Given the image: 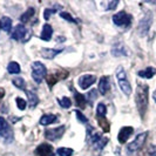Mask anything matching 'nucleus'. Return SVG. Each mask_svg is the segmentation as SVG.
<instances>
[{"instance_id":"obj_1","label":"nucleus","mask_w":156,"mask_h":156,"mask_svg":"<svg viewBox=\"0 0 156 156\" xmlns=\"http://www.w3.org/2000/svg\"><path fill=\"white\" fill-rule=\"evenodd\" d=\"M148 96H149V87L146 83H139L135 92V102L136 108L140 114V116L143 119L147 109H148Z\"/></svg>"},{"instance_id":"obj_2","label":"nucleus","mask_w":156,"mask_h":156,"mask_svg":"<svg viewBox=\"0 0 156 156\" xmlns=\"http://www.w3.org/2000/svg\"><path fill=\"white\" fill-rule=\"evenodd\" d=\"M115 76H116V79H117L120 89H121L127 96H129V95L132 94V86H130V82H129L128 79H127L125 68H123L122 66H119L116 68V70H115Z\"/></svg>"},{"instance_id":"obj_3","label":"nucleus","mask_w":156,"mask_h":156,"mask_svg":"<svg viewBox=\"0 0 156 156\" xmlns=\"http://www.w3.org/2000/svg\"><path fill=\"white\" fill-rule=\"evenodd\" d=\"M47 69L45 65L40 61H34L32 63V78L37 83H41L42 80L46 78Z\"/></svg>"},{"instance_id":"obj_4","label":"nucleus","mask_w":156,"mask_h":156,"mask_svg":"<svg viewBox=\"0 0 156 156\" xmlns=\"http://www.w3.org/2000/svg\"><path fill=\"white\" fill-rule=\"evenodd\" d=\"M147 137H148V133H147V132H143V133L139 134V135L134 139V141H132V142L128 144V147H127L128 153H135V151L140 150V149L143 147V144H144V142L147 140Z\"/></svg>"},{"instance_id":"obj_5","label":"nucleus","mask_w":156,"mask_h":156,"mask_svg":"<svg viewBox=\"0 0 156 156\" xmlns=\"http://www.w3.org/2000/svg\"><path fill=\"white\" fill-rule=\"evenodd\" d=\"M113 23L119 27H129L132 25V16L125 11H121L113 16Z\"/></svg>"},{"instance_id":"obj_6","label":"nucleus","mask_w":156,"mask_h":156,"mask_svg":"<svg viewBox=\"0 0 156 156\" xmlns=\"http://www.w3.org/2000/svg\"><path fill=\"white\" fill-rule=\"evenodd\" d=\"M151 23H153V14L151 12H147L139 23V33L141 37H146L148 34Z\"/></svg>"},{"instance_id":"obj_7","label":"nucleus","mask_w":156,"mask_h":156,"mask_svg":"<svg viewBox=\"0 0 156 156\" xmlns=\"http://www.w3.org/2000/svg\"><path fill=\"white\" fill-rule=\"evenodd\" d=\"M0 136L6 141V142H8V143H11V142L13 141V132H12V128L9 127V125L7 123V121L1 116H0Z\"/></svg>"},{"instance_id":"obj_8","label":"nucleus","mask_w":156,"mask_h":156,"mask_svg":"<svg viewBox=\"0 0 156 156\" xmlns=\"http://www.w3.org/2000/svg\"><path fill=\"white\" fill-rule=\"evenodd\" d=\"M65 130H66L65 126H60V127L53 128V129H46V132H45V137H46V140H48V141H58L63 136Z\"/></svg>"},{"instance_id":"obj_9","label":"nucleus","mask_w":156,"mask_h":156,"mask_svg":"<svg viewBox=\"0 0 156 156\" xmlns=\"http://www.w3.org/2000/svg\"><path fill=\"white\" fill-rule=\"evenodd\" d=\"M35 155L38 156H55L54 148L48 143H41L35 149Z\"/></svg>"},{"instance_id":"obj_10","label":"nucleus","mask_w":156,"mask_h":156,"mask_svg":"<svg viewBox=\"0 0 156 156\" xmlns=\"http://www.w3.org/2000/svg\"><path fill=\"white\" fill-rule=\"evenodd\" d=\"M96 81V76L93 74H85L79 78V86L81 89H87Z\"/></svg>"},{"instance_id":"obj_11","label":"nucleus","mask_w":156,"mask_h":156,"mask_svg":"<svg viewBox=\"0 0 156 156\" xmlns=\"http://www.w3.org/2000/svg\"><path fill=\"white\" fill-rule=\"evenodd\" d=\"M134 133V128L133 127H122L119 132V135H117V139H119V142L120 143H126L128 139L133 135Z\"/></svg>"},{"instance_id":"obj_12","label":"nucleus","mask_w":156,"mask_h":156,"mask_svg":"<svg viewBox=\"0 0 156 156\" xmlns=\"http://www.w3.org/2000/svg\"><path fill=\"white\" fill-rule=\"evenodd\" d=\"M67 75H68V72H66V70H62L61 73H52L51 75H48L47 76V82H48V86L49 88H52V87L54 86L55 83L59 81V80H61V79H66L67 78Z\"/></svg>"},{"instance_id":"obj_13","label":"nucleus","mask_w":156,"mask_h":156,"mask_svg":"<svg viewBox=\"0 0 156 156\" xmlns=\"http://www.w3.org/2000/svg\"><path fill=\"white\" fill-rule=\"evenodd\" d=\"M26 33H27L26 27L20 23V25H16L13 28V31L11 33V37L14 40H23V38H25V35H26Z\"/></svg>"},{"instance_id":"obj_14","label":"nucleus","mask_w":156,"mask_h":156,"mask_svg":"<svg viewBox=\"0 0 156 156\" xmlns=\"http://www.w3.org/2000/svg\"><path fill=\"white\" fill-rule=\"evenodd\" d=\"M110 89V79L109 76H102L99 81V92L102 95H106V94L109 92Z\"/></svg>"},{"instance_id":"obj_15","label":"nucleus","mask_w":156,"mask_h":156,"mask_svg":"<svg viewBox=\"0 0 156 156\" xmlns=\"http://www.w3.org/2000/svg\"><path fill=\"white\" fill-rule=\"evenodd\" d=\"M62 51V48H59V49H56V48H44V49H41L40 53H41V56L45 58V59H53L58 54H60Z\"/></svg>"},{"instance_id":"obj_16","label":"nucleus","mask_w":156,"mask_h":156,"mask_svg":"<svg viewBox=\"0 0 156 156\" xmlns=\"http://www.w3.org/2000/svg\"><path fill=\"white\" fill-rule=\"evenodd\" d=\"M52 35H53V28L51 25L48 23H45L44 27H42V31H41V34H40V39L44 40V41H49L52 39Z\"/></svg>"},{"instance_id":"obj_17","label":"nucleus","mask_w":156,"mask_h":156,"mask_svg":"<svg viewBox=\"0 0 156 156\" xmlns=\"http://www.w3.org/2000/svg\"><path fill=\"white\" fill-rule=\"evenodd\" d=\"M26 94H27V99H28V105L31 108H34L38 106L39 103V98L38 95L34 93L33 90H26Z\"/></svg>"},{"instance_id":"obj_18","label":"nucleus","mask_w":156,"mask_h":156,"mask_svg":"<svg viewBox=\"0 0 156 156\" xmlns=\"http://www.w3.org/2000/svg\"><path fill=\"white\" fill-rule=\"evenodd\" d=\"M155 74H156V69L154 67H147V68L140 70L137 73V75L140 78H143V79H151Z\"/></svg>"},{"instance_id":"obj_19","label":"nucleus","mask_w":156,"mask_h":156,"mask_svg":"<svg viewBox=\"0 0 156 156\" xmlns=\"http://www.w3.org/2000/svg\"><path fill=\"white\" fill-rule=\"evenodd\" d=\"M58 120V116L54 115V114H45V115H42L41 119H40V125L41 126H48L51 125V123H53Z\"/></svg>"},{"instance_id":"obj_20","label":"nucleus","mask_w":156,"mask_h":156,"mask_svg":"<svg viewBox=\"0 0 156 156\" xmlns=\"http://www.w3.org/2000/svg\"><path fill=\"white\" fill-rule=\"evenodd\" d=\"M0 28L5 32H9L12 28V19L9 16H2L0 19Z\"/></svg>"},{"instance_id":"obj_21","label":"nucleus","mask_w":156,"mask_h":156,"mask_svg":"<svg viewBox=\"0 0 156 156\" xmlns=\"http://www.w3.org/2000/svg\"><path fill=\"white\" fill-rule=\"evenodd\" d=\"M74 98H75V102H76V106L81 109H85L86 107V98L82 95V94L78 93L76 90H74Z\"/></svg>"},{"instance_id":"obj_22","label":"nucleus","mask_w":156,"mask_h":156,"mask_svg":"<svg viewBox=\"0 0 156 156\" xmlns=\"http://www.w3.org/2000/svg\"><path fill=\"white\" fill-rule=\"evenodd\" d=\"M112 54L114 56H121V55H127L126 47L121 44H116L115 46L112 48Z\"/></svg>"},{"instance_id":"obj_23","label":"nucleus","mask_w":156,"mask_h":156,"mask_svg":"<svg viewBox=\"0 0 156 156\" xmlns=\"http://www.w3.org/2000/svg\"><path fill=\"white\" fill-rule=\"evenodd\" d=\"M35 14V9L33 7H30L25 13H23L21 14V16H20V21L21 23H28L30 20H31L32 18H33V16Z\"/></svg>"},{"instance_id":"obj_24","label":"nucleus","mask_w":156,"mask_h":156,"mask_svg":"<svg viewBox=\"0 0 156 156\" xmlns=\"http://www.w3.org/2000/svg\"><path fill=\"white\" fill-rule=\"evenodd\" d=\"M7 70H8V73H9V74H19V73H20V70H21V68H20V65H19L18 62L12 61V62L8 63Z\"/></svg>"},{"instance_id":"obj_25","label":"nucleus","mask_w":156,"mask_h":156,"mask_svg":"<svg viewBox=\"0 0 156 156\" xmlns=\"http://www.w3.org/2000/svg\"><path fill=\"white\" fill-rule=\"evenodd\" d=\"M98 121H99V126L102 128V130L105 133H108L110 129V122L106 119V117H98Z\"/></svg>"},{"instance_id":"obj_26","label":"nucleus","mask_w":156,"mask_h":156,"mask_svg":"<svg viewBox=\"0 0 156 156\" xmlns=\"http://www.w3.org/2000/svg\"><path fill=\"white\" fill-rule=\"evenodd\" d=\"M12 82H13V85L18 88V89H20V90H26V82H25V80L23 78H14L12 80Z\"/></svg>"},{"instance_id":"obj_27","label":"nucleus","mask_w":156,"mask_h":156,"mask_svg":"<svg viewBox=\"0 0 156 156\" xmlns=\"http://www.w3.org/2000/svg\"><path fill=\"white\" fill-rule=\"evenodd\" d=\"M107 113V107L105 103H99L96 107V116L98 117H106Z\"/></svg>"},{"instance_id":"obj_28","label":"nucleus","mask_w":156,"mask_h":156,"mask_svg":"<svg viewBox=\"0 0 156 156\" xmlns=\"http://www.w3.org/2000/svg\"><path fill=\"white\" fill-rule=\"evenodd\" d=\"M58 103H59L62 108H65V109L72 107V101H70L69 98H67V96H63L61 99H58Z\"/></svg>"},{"instance_id":"obj_29","label":"nucleus","mask_w":156,"mask_h":156,"mask_svg":"<svg viewBox=\"0 0 156 156\" xmlns=\"http://www.w3.org/2000/svg\"><path fill=\"white\" fill-rule=\"evenodd\" d=\"M56 153H58L59 156H72L74 150L72 148H63V147H61V148H59L56 150Z\"/></svg>"},{"instance_id":"obj_30","label":"nucleus","mask_w":156,"mask_h":156,"mask_svg":"<svg viewBox=\"0 0 156 156\" xmlns=\"http://www.w3.org/2000/svg\"><path fill=\"white\" fill-rule=\"evenodd\" d=\"M107 142H108V139L103 136V137H102V139L100 141H99V142H96V143L94 144L93 148L95 149V150H101V149L103 148V147H105L106 144H107Z\"/></svg>"},{"instance_id":"obj_31","label":"nucleus","mask_w":156,"mask_h":156,"mask_svg":"<svg viewBox=\"0 0 156 156\" xmlns=\"http://www.w3.org/2000/svg\"><path fill=\"white\" fill-rule=\"evenodd\" d=\"M16 107H18L19 109H20V110H25L26 106H27V102L25 101L23 99H21V98H16Z\"/></svg>"},{"instance_id":"obj_32","label":"nucleus","mask_w":156,"mask_h":156,"mask_svg":"<svg viewBox=\"0 0 156 156\" xmlns=\"http://www.w3.org/2000/svg\"><path fill=\"white\" fill-rule=\"evenodd\" d=\"M60 16H61L62 19H65V20L69 21V23H78V21H76V20H75L73 16H70L69 13H67V12H61V13H60Z\"/></svg>"},{"instance_id":"obj_33","label":"nucleus","mask_w":156,"mask_h":156,"mask_svg":"<svg viewBox=\"0 0 156 156\" xmlns=\"http://www.w3.org/2000/svg\"><path fill=\"white\" fill-rule=\"evenodd\" d=\"M74 113H75V115H76V117H78V120L81 122V123H87V122H88V119H87L80 110H74Z\"/></svg>"},{"instance_id":"obj_34","label":"nucleus","mask_w":156,"mask_h":156,"mask_svg":"<svg viewBox=\"0 0 156 156\" xmlns=\"http://www.w3.org/2000/svg\"><path fill=\"white\" fill-rule=\"evenodd\" d=\"M96 98H98V90L96 89H93L87 94V100L89 102H93L94 100H96Z\"/></svg>"},{"instance_id":"obj_35","label":"nucleus","mask_w":156,"mask_h":156,"mask_svg":"<svg viewBox=\"0 0 156 156\" xmlns=\"http://www.w3.org/2000/svg\"><path fill=\"white\" fill-rule=\"evenodd\" d=\"M54 13H56V9L46 8V9H45V12H44V18H45V20H48V19H49V16H52V14H54Z\"/></svg>"},{"instance_id":"obj_36","label":"nucleus","mask_w":156,"mask_h":156,"mask_svg":"<svg viewBox=\"0 0 156 156\" xmlns=\"http://www.w3.org/2000/svg\"><path fill=\"white\" fill-rule=\"evenodd\" d=\"M117 5H119V1H112V2H109V4H108V6H107V8H106V11L115 9V7H116Z\"/></svg>"},{"instance_id":"obj_37","label":"nucleus","mask_w":156,"mask_h":156,"mask_svg":"<svg viewBox=\"0 0 156 156\" xmlns=\"http://www.w3.org/2000/svg\"><path fill=\"white\" fill-rule=\"evenodd\" d=\"M140 156H153V155H151V153H150V149H149V147L146 149V150H143V151L140 154Z\"/></svg>"},{"instance_id":"obj_38","label":"nucleus","mask_w":156,"mask_h":156,"mask_svg":"<svg viewBox=\"0 0 156 156\" xmlns=\"http://www.w3.org/2000/svg\"><path fill=\"white\" fill-rule=\"evenodd\" d=\"M149 149H150V151H151V155L156 156V146H150Z\"/></svg>"},{"instance_id":"obj_39","label":"nucleus","mask_w":156,"mask_h":156,"mask_svg":"<svg viewBox=\"0 0 156 156\" xmlns=\"http://www.w3.org/2000/svg\"><path fill=\"white\" fill-rule=\"evenodd\" d=\"M4 96H5V89H4L2 87H0V100H1Z\"/></svg>"},{"instance_id":"obj_40","label":"nucleus","mask_w":156,"mask_h":156,"mask_svg":"<svg viewBox=\"0 0 156 156\" xmlns=\"http://www.w3.org/2000/svg\"><path fill=\"white\" fill-rule=\"evenodd\" d=\"M153 96H154V100L156 101V89H155V92H154V95H153Z\"/></svg>"}]
</instances>
